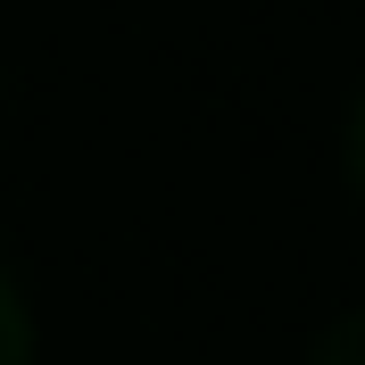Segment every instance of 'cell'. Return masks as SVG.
Returning <instances> with one entry per match:
<instances>
[{
  "mask_svg": "<svg viewBox=\"0 0 365 365\" xmlns=\"http://www.w3.org/2000/svg\"><path fill=\"white\" fill-rule=\"evenodd\" d=\"M0 365H34V307L0 266Z\"/></svg>",
  "mask_w": 365,
  "mask_h": 365,
  "instance_id": "obj_1",
  "label": "cell"
},
{
  "mask_svg": "<svg viewBox=\"0 0 365 365\" xmlns=\"http://www.w3.org/2000/svg\"><path fill=\"white\" fill-rule=\"evenodd\" d=\"M307 365H365V307H349L341 324H324L316 349H307Z\"/></svg>",
  "mask_w": 365,
  "mask_h": 365,
  "instance_id": "obj_2",
  "label": "cell"
},
{
  "mask_svg": "<svg viewBox=\"0 0 365 365\" xmlns=\"http://www.w3.org/2000/svg\"><path fill=\"white\" fill-rule=\"evenodd\" d=\"M341 175H349V191L365 200V91L349 100V125H341Z\"/></svg>",
  "mask_w": 365,
  "mask_h": 365,
  "instance_id": "obj_3",
  "label": "cell"
}]
</instances>
